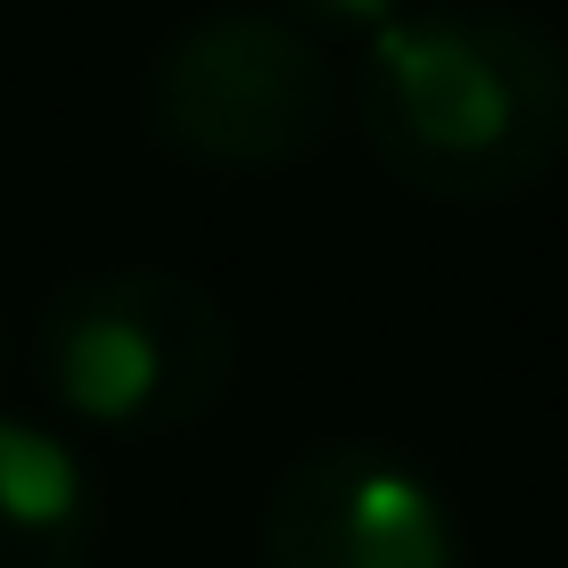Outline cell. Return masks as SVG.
<instances>
[{
    "mask_svg": "<svg viewBox=\"0 0 568 568\" xmlns=\"http://www.w3.org/2000/svg\"><path fill=\"white\" fill-rule=\"evenodd\" d=\"M355 124L420 199H527L568 149V50L511 9H404L355 67Z\"/></svg>",
    "mask_w": 568,
    "mask_h": 568,
    "instance_id": "6da1fadb",
    "label": "cell"
},
{
    "mask_svg": "<svg viewBox=\"0 0 568 568\" xmlns=\"http://www.w3.org/2000/svg\"><path fill=\"white\" fill-rule=\"evenodd\" d=\"M33 379L83 428L165 437V428L206 420L240 379V322L190 272H83L33 322Z\"/></svg>",
    "mask_w": 568,
    "mask_h": 568,
    "instance_id": "7a4b0ae2",
    "label": "cell"
},
{
    "mask_svg": "<svg viewBox=\"0 0 568 568\" xmlns=\"http://www.w3.org/2000/svg\"><path fill=\"white\" fill-rule=\"evenodd\" d=\"M141 115L156 149L214 173H272L297 165L338 124V74L322 42L272 9H214L190 17L149 67Z\"/></svg>",
    "mask_w": 568,
    "mask_h": 568,
    "instance_id": "3957f363",
    "label": "cell"
},
{
    "mask_svg": "<svg viewBox=\"0 0 568 568\" xmlns=\"http://www.w3.org/2000/svg\"><path fill=\"white\" fill-rule=\"evenodd\" d=\"M256 552L264 568H469V536L413 454L329 437L272 478Z\"/></svg>",
    "mask_w": 568,
    "mask_h": 568,
    "instance_id": "277c9868",
    "label": "cell"
},
{
    "mask_svg": "<svg viewBox=\"0 0 568 568\" xmlns=\"http://www.w3.org/2000/svg\"><path fill=\"white\" fill-rule=\"evenodd\" d=\"M100 478L58 428L0 404V568H91Z\"/></svg>",
    "mask_w": 568,
    "mask_h": 568,
    "instance_id": "5b68a950",
    "label": "cell"
},
{
    "mask_svg": "<svg viewBox=\"0 0 568 568\" xmlns=\"http://www.w3.org/2000/svg\"><path fill=\"white\" fill-rule=\"evenodd\" d=\"M281 9L305 33H379L387 17H404V0H281Z\"/></svg>",
    "mask_w": 568,
    "mask_h": 568,
    "instance_id": "8992f818",
    "label": "cell"
}]
</instances>
